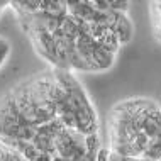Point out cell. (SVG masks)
Masks as SVG:
<instances>
[{
	"label": "cell",
	"instance_id": "obj_1",
	"mask_svg": "<svg viewBox=\"0 0 161 161\" xmlns=\"http://www.w3.org/2000/svg\"><path fill=\"white\" fill-rule=\"evenodd\" d=\"M139 98L125 100L114 107L108 120L110 151L124 158H142L146 147V137L139 132L136 124V114Z\"/></svg>",
	"mask_w": 161,
	"mask_h": 161
},
{
	"label": "cell",
	"instance_id": "obj_4",
	"mask_svg": "<svg viewBox=\"0 0 161 161\" xmlns=\"http://www.w3.org/2000/svg\"><path fill=\"white\" fill-rule=\"evenodd\" d=\"M34 129L24 122L17 110L10 93L0 102V141L5 144H14L19 141H31Z\"/></svg>",
	"mask_w": 161,
	"mask_h": 161
},
{
	"label": "cell",
	"instance_id": "obj_14",
	"mask_svg": "<svg viewBox=\"0 0 161 161\" xmlns=\"http://www.w3.org/2000/svg\"><path fill=\"white\" fill-rule=\"evenodd\" d=\"M132 161H153V159H147V158H132Z\"/></svg>",
	"mask_w": 161,
	"mask_h": 161
},
{
	"label": "cell",
	"instance_id": "obj_12",
	"mask_svg": "<svg viewBox=\"0 0 161 161\" xmlns=\"http://www.w3.org/2000/svg\"><path fill=\"white\" fill-rule=\"evenodd\" d=\"M7 7H8V2H2V0H0V15H2V12L5 10Z\"/></svg>",
	"mask_w": 161,
	"mask_h": 161
},
{
	"label": "cell",
	"instance_id": "obj_6",
	"mask_svg": "<svg viewBox=\"0 0 161 161\" xmlns=\"http://www.w3.org/2000/svg\"><path fill=\"white\" fill-rule=\"evenodd\" d=\"M24 31L27 32L36 53L56 68V41H54L53 32L41 29V27H36V25H29Z\"/></svg>",
	"mask_w": 161,
	"mask_h": 161
},
{
	"label": "cell",
	"instance_id": "obj_5",
	"mask_svg": "<svg viewBox=\"0 0 161 161\" xmlns=\"http://www.w3.org/2000/svg\"><path fill=\"white\" fill-rule=\"evenodd\" d=\"M53 147V156H59V158H64L68 161H78L81 156L86 154L85 136L78 130L64 129L63 125L56 132Z\"/></svg>",
	"mask_w": 161,
	"mask_h": 161
},
{
	"label": "cell",
	"instance_id": "obj_13",
	"mask_svg": "<svg viewBox=\"0 0 161 161\" xmlns=\"http://www.w3.org/2000/svg\"><path fill=\"white\" fill-rule=\"evenodd\" d=\"M51 161H68L64 158H59V156H51Z\"/></svg>",
	"mask_w": 161,
	"mask_h": 161
},
{
	"label": "cell",
	"instance_id": "obj_10",
	"mask_svg": "<svg viewBox=\"0 0 161 161\" xmlns=\"http://www.w3.org/2000/svg\"><path fill=\"white\" fill-rule=\"evenodd\" d=\"M8 54H10V42H8L5 37L0 36V68L5 64Z\"/></svg>",
	"mask_w": 161,
	"mask_h": 161
},
{
	"label": "cell",
	"instance_id": "obj_2",
	"mask_svg": "<svg viewBox=\"0 0 161 161\" xmlns=\"http://www.w3.org/2000/svg\"><path fill=\"white\" fill-rule=\"evenodd\" d=\"M53 76L64 90L68 105L76 120V130L83 136L98 132V117L95 114V108L81 83L71 75V71L54 69Z\"/></svg>",
	"mask_w": 161,
	"mask_h": 161
},
{
	"label": "cell",
	"instance_id": "obj_9",
	"mask_svg": "<svg viewBox=\"0 0 161 161\" xmlns=\"http://www.w3.org/2000/svg\"><path fill=\"white\" fill-rule=\"evenodd\" d=\"M151 12H153L156 37H158V41L161 42V2H153L151 3Z\"/></svg>",
	"mask_w": 161,
	"mask_h": 161
},
{
	"label": "cell",
	"instance_id": "obj_8",
	"mask_svg": "<svg viewBox=\"0 0 161 161\" xmlns=\"http://www.w3.org/2000/svg\"><path fill=\"white\" fill-rule=\"evenodd\" d=\"M20 158H22V154H19L14 147L0 141V161H19Z\"/></svg>",
	"mask_w": 161,
	"mask_h": 161
},
{
	"label": "cell",
	"instance_id": "obj_11",
	"mask_svg": "<svg viewBox=\"0 0 161 161\" xmlns=\"http://www.w3.org/2000/svg\"><path fill=\"white\" fill-rule=\"evenodd\" d=\"M110 158H112V151H110V147H107V146H100L97 149V153H95V156H93L95 161H110Z\"/></svg>",
	"mask_w": 161,
	"mask_h": 161
},
{
	"label": "cell",
	"instance_id": "obj_7",
	"mask_svg": "<svg viewBox=\"0 0 161 161\" xmlns=\"http://www.w3.org/2000/svg\"><path fill=\"white\" fill-rule=\"evenodd\" d=\"M102 15V22L115 34V37L119 39L120 46L127 44L132 39V22L127 17V14H120V12H114V10H107V12H100Z\"/></svg>",
	"mask_w": 161,
	"mask_h": 161
},
{
	"label": "cell",
	"instance_id": "obj_3",
	"mask_svg": "<svg viewBox=\"0 0 161 161\" xmlns=\"http://www.w3.org/2000/svg\"><path fill=\"white\" fill-rule=\"evenodd\" d=\"M136 124L147 141L142 158L161 161V107L153 100L139 98Z\"/></svg>",
	"mask_w": 161,
	"mask_h": 161
}]
</instances>
